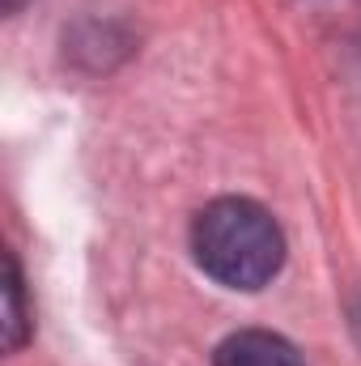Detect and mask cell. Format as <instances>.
I'll use <instances>...</instances> for the list:
<instances>
[{
    "instance_id": "obj_1",
    "label": "cell",
    "mask_w": 361,
    "mask_h": 366,
    "mask_svg": "<svg viewBox=\"0 0 361 366\" xmlns=\"http://www.w3.org/2000/svg\"><path fill=\"white\" fill-rule=\"evenodd\" d=\"M191 256L225 290H264L285 264V234L268 209L247 196H217L191 222Z\"/></svg>"
},
{
    "instance_id": "obj_2",
    "label": "cell",
    "mask_w": 361,
    "mask_h": 366,
    "mask_svg": "<svg viewBox=\"0 0 361 366\" xmlns=\"http://www.w3.org/2000/svg\"><path fill=\"white\" fill-rule=\"evenodd\" d=\"M213 366H306V362L285 337L264 332V328H243V332H230L217 345Z\"/></svg>"
},
{
    "instance_id": "obj_3",
    "label": "cell",
    "mask_w": 361,
    "mask_h": 366,
    "mask_svg": "<svg viewBox=\"0 0 361 366\" xmlns=\"http://www.w3.org/2000/svg\"><path fill=\"white\" fill-rule=\"evenodd\" d=\"M34 332V320H30V307H26V281L13 256H4V345L9 354H17Z\"/></svg>"
},
{
    "instance_id": "obj_4",
    "label": "cell",
    "mask_w": 361,
    "mask_h": 366,
    "mask_svg": "<svg viewBox=\"0 0 361 366\" xmlns=\"http://www.w3.org/2000/svg\"><path fill=\"white\" fill-rule=\"evenodd\" d=\"M0 4H4V13H9V17H13V13H17V9H21V4H26V0H0Z\"/></svg>"
}]
</instances>
